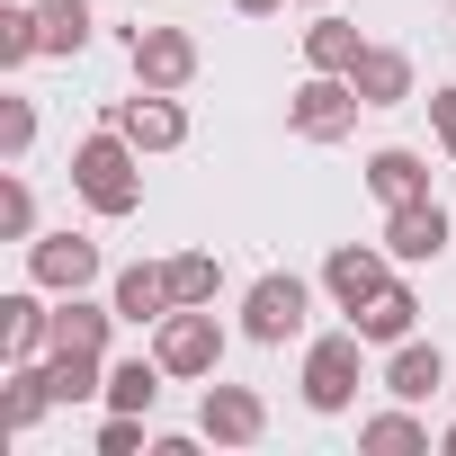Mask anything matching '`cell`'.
I'll return each mask as SVG.
<instances>
[{
	"instance_id": "3",
	"label": "cell",
	"mask_w": 456,
	"mask_h": 456,
	"mask_svg": "<svg viewBox=\"0 0 456 456\" xmlns=\"http://www.w3.org/2000/svg\"><path fill=\"white\" fill-rule=\"evenodd\" d=\"M358 90H349V72H314V81H296V99H287V126L305 134V143H340L349 126H358Z\"/></svg>"
},
{
	"instance_id": "2",
	"label": "cell",
	"mask_w": 456,
	"mask_h": 456,
	"mask_svg": "<svg viewBox=\"0 0 456 456\" xmlns=\"http://www.w3.org/2000/svg\"><path fill=\"white\" fill-rule=\"evenodd\" d=\"M358 367H367L358 322H349V331H322V340L305 349V403H314V411H349V403H358Z\"/></svg>"
},
{
	"instance_id": "31",
	"label": "cell",
	"mask_w": 456,
	"mask_h": 456,
	"mask_svg": "<svg viewBox=\"0 0 456 456\" xmlns=\"http://www.w3.org/2000/svg\"><path fill=\"white\" fill-rule=\"evenodd\" d=\"M438 447H447V456H456V429H447V438H438Z\"/></svg>"
},
{
	"instance_id": "5",
	"label": "cell",
	"mask_w": 456,
	"mask_h": 456,
	"mask_svg": "<svg viewBox=\"0 0 456 456\" xmlns=\"http://www.w3.org/2000/svg\"><path fill=\"white\" fill-rule=\"evenodd\" d=\"M108 126H117L134 152H179V143H188V108H179V90H134V99H108Z\"/></svg>"
},
{
	"instance_id": "11",
	"label": "cell",
	"mask_w": 456,
	"mask_h": 456,
	"mask_svg": "<svg viewBox=\"0 0 456 456\" xmlns=\"http://www.w3.org/2000/svg\"><path fill=\"white\" fill-rule=\"evenodd\" d=\"M385 260H394V251H367V242H340V251L322 260V287L340 296V314H358V305H367V296H376V287L394 278Z\"/></svg>"
},
{
	"instance_id": "7",
	"label": "cell",
	"mask_w": 456,
	"mask_h": 456,
	"mask_svg": "<svg viewBox=\"0 0 456 456\" xmlns=\"http://www.w3.org/2000/svg\"><path fill=\"white\" fill-rule=\"evenodd\" d=\"M28 278H37L45 296H81V287L99 278V242H90V233H37V242H28Z\"/></svg>"
},
{
	"instance_id": "15",
	"label": "cell",
	"mask_w": 456,
	"mask_h": 456,
	"mask_svg": "<svg viewBox=\"0 0 456 456\" xmlns=\"http://www.w3.org/2000/svg\"><path fill=\"white\" fill-rule=\"evenodd\" d=\"M349 90H358L367 108H403V99H411V54H394V45H367V54L349 63Z\"/></svg>"
},
{
	"instance_id": "23",
	"label": "cell",
	"mask_w": 456,
	"mask_h": 456,
	"mask_svg": "<svg viewBox=\"0 0 456 456\" xmlns=\"http://www.w3.org/2000/svg\"><path fill=\"white\" fill-rule=\"evenodd\" d=\"M215 287H224V260L215 251H179L170 260V296L179 305H215Z\"/></svg>"
},
{
	"instance_id": "21",
	"label": "cell",
	"mask_w": 456,
	"mask_h": 456,
	"mask_svg": "<svg viewBox=\"0 0 456 456\" xmlns=\"http://www.w3.org/2000/svg\"><path fill=\"white\" fill-rule=\"evenodd\" d=\"M161 376H170L161 358H117L108 367V411H152L161 403Z\"/></svg>"
},
{
	"instance_id": "18",
	"label": "cell",
	"mask_w": 456,
	"mask_h": 456,
	"mask_svg": "<svg viewBox=\"0 0 456 456\" xmlns=\"http://www.w3.org/2000/svg\"><path fill=\"white\" fill-rule=\"evenodd\" d=\"M349 322H358V340H385V349H394V340H411V322H420V296L385 278V287H376V296H367Z\"/></svg>"
},
{
	"instance_id": "10",
	"label": "cell",
	"mask_w": 456,
	"mask_h": 456,
	"mask_svg": "<svg viewBox=\"0 0 456 456\" xmlns=\"http://www.w3.org/2000/svg\"><path fill=\"white\" fill-rule=\"evenodd\" d=\"M45 349H54V305H45L37 287H10V296H0V358L28 367V358H45Z\"/></svg>"
},
{
	"instance_id": "8",
	"label": "cell",
	"mask_w": 456,
	"mask_h": 456,
	"mask_svg": "<svg viewBox=\"0 0 456 456\" xmlns=\"http://www.w3.org/2000/svg\"><path fill=\"white\" fill-rule=\"evenodd\" d=\"M197 429H206L215 447H260V429H269V403H260L251 385H206V403H197Z\"/></svg>"
},
{
	"instance_id": "14",
	"label": "cell",
	"mask_w": 456,
	"mask_h": 456,
	"mask_svg": "<svg viewBox=\"0 0 456 456\" xmlns=\"http://www.w3.org/2000/svg\"><path fill=\"white\" fill-rule=\"evenodd\" d=\"M45 411H54V385H45V358L10 367V394H0V447H10V438H28V429H37Z\"/></svg>"
},
{
	"instance_id": "1",
	"label": "cell",
	"mask_w": 456,
	"mask_h": 456,
	"mask_svg": "<svg viewBox=\"0 0 456 456\" xmlns=\"http://www.w3.org/2000/svg\"><path fill=\"white\" fill-rule=\"evenodd\" d=\"M72 188H81L90 215H134V206H143V152L108 126V134L72 143Z\"/></svg>"
},
{
	"instance_id": "26",
	"label": "cell",
	"mask_w": 456,
	"mask_h": 456,
	"mask_svg": "<svg viewBox=\"0 0 456 456\" xmlns=\"http://www.w3.org/2000/svg\"><path fill=\"white\" fill-rule=\"evenodd\" d=\"M37 54H45L37 10H0V72H19V63H37Z\"/></svg>"
},
{
	"instance_id": "9",
	"label": "cell",
	"mask_w": 456,
	"mask_h": 456,
	"mask_svg": "<svg viewBox=\"0 0 456 456\" xmlns=\"http://www.w3.org/2000/svg\"><path fill=\"white\" fill-rule=\"evenodd\" d=\"M134 81L143 90H188L197 81V37L188 28H134Z\"/></svg>"
},
{
	"instance_id": "25",
	"label": "cell",
	"mask_w": 456,
	"mask_h": 456,
	"mask_svg": "<svg viewBox=\"0 0 456 456\" xmlns=\"http://www.w3.org/2000/svg\"><path fill=\"white\" fill-rule=\"evenodd\" d=\"M0 233H10V242H37V197H28V179H19V161L0 170Z\"/></svg>"
},
{
	"instance_id": "12",
	"label": "cell",
	"mask_w": 456,
	"mask_h": 456,
	"mask_svg": "<svg viewBox=\"0 0 456 456\" xmlns=\"http://www.w3.org/2000/svg\"><path fill=\"white\" fill-rule=\"evenodd\" d=\"M385 251H394V260H438V251H447V206H438V197L394 206V215H385Z\"/></svg>"
},
{
	"instance_id": "4",
	"label": "cell",
	"mask_w": 456,
	"mask_h": 456,
	"mask_svg": "<svg viewBox=\"0 0 456 456\" xmlns=\"http://www.w3.org/2000/svg\"><path fill=\"white\" fill-rule=\"evenodd\" d=\"M305 314H314V287H305L296 269H278V278H260V287L242 296V331H251L260 349H287V340L305 331Z\"/></svg>"
},
{
	"instance_id": "19",
	"label": "cell",
	"mask_w": 456,
	"mask_h": 456,
	"mask_svg": "<svg viewBox=\"0 0 456 456\" xmlns=\"http://www.w3.org/2000/svg\"><path fill=\"white\" fill-rule=\"evenodd\" d=\"M108 331H117V305H90V296H63V305H54V349L108 358Z\"/></svg>"
},
{
	"instance_id": "13",
	"label": "cell",
	"mask_w": 456,
	"mask_h": 456,
	"mask_svg": "<svg viewBox=\"0 0 456 456\" xmlns=\"http://www.w3.org/2000/svg\"><path fill=\"white\" fill-rule=\"evenodd\" d=\"M438 385H447L438 340H394V358H385V394H394V403H429Z\"/></svg>"
},
{
	"instance_id": "30",
	"label": "cell",
	"mask_w": 456,
	"mask_h": 456,
	"mask_svg": "<svg viewBox=\"0 0 456 456\" xmlns=\"http://www.w3.org/2000/svg\"><path fill=\"white\" fill-rule=\"evenodd\" d=\"M233 10H242V19H269V10H287V0H233Z\"/></svg>"
},
{
	"instance_id": "16",
	"label": "cell",
	"mask_w": 456,
	"mask_h": 456,
	"mask_svg": "<svg viewBox=\"0 0 456 456\" xmlns=\"http://www.w3.org/2000/svg\"><path fill=\"white\" fill-rule=\"evenodd\" d=\"M367 188L385 197V215H394V206H420V197H429V161L403 152V143H385V152H367Z\"/></svg>"
},
{
	"instance_id": "28",
	"label": "cell",
	"mask_w": 456,
	"mask_h": 456,
	"mask_svg": "<svg viewBox=\"0 0 456 456\" xmlns=\"http://www.w3.org/2000/svg\"><path fill=\"white\" fill-rule=\"evenodd\" d=\"M143 447V411H108V429H99V456H134Z\"/></svg>"
},
{
	"instance_id": "29",
	"label": "cell",
	"mask_w": 456,
	"mask_h": 456,
	"mask_svg": "<svg viewBox=\"0 0 456 456\" xmlns=\"http://www.w3.org/2000/svg\"><path fill=\"white\" fill-rule=\"evenodd\" d=\"M429 126H438V143L456 152V81H447V90H429Z\"/></svg>"
},
{
	"instance_id": "17",
	"label": "cell",
	"mask_w": 456,
	"mask_h": 456,
	"mask_svg": "<svg viewBox=\"0 0 456 456\" xmlns=\"http://www.w3.org/2000/svg\"><path fill=\"white\" fill-rule=\"evenodd\" d=\"M108 305H117V322H170V314H179V296H170V260H161V269H143V260H134V269L117 278V296H108Z\"/></svg>"
},
{
	"instance_id": "32",
	"label": "cell",
	"mask_w": 456,
	"mask_h": 456,
	"mask_svg": "<svg viewBox=\"0 0 456 456\" xmlns=\"http://www.w3.org/2000/svg\"><path fill=\"white\" fill-rule=\"evenodd\" d=\"M305 10H322V0H305Z\"/></svg>"
},
{
	"instance_id": "27",
	"label": "cell",
	"mask_w": 456,
	"mask_h": 456,
	"mask_svg": "<svg viewBox=\"0 0 456 456\" xmlns=\"http://www.w3.org/2000/svg\"><path fill=\"white\" fill-rule=\"evenodd\" d=\"M37 143V99H0V161H28Z\"/></svg>"
},
{
	"instance_id": "20",
	"label": "cell",
	"mask_w": 456,
	"mask_h": 456,
	"mask_svg": "<svg viewBox=\"0 0 456 456\" xmlns=\"http://www.w3.org/2000/svg\"><path fill=\"white\" fill-rule=\"evenodd\" d=\"M358 54H367V37H358L349 19H331V10H322V19L305 28V63H314V72H349Z\"/></svg>"
},
{
	"instance_id": "22",
	"label": "cell",
	"mask_w": 456,
	"mask_h": 456,
	"mask_svg": "<svg viewBox=\"0 0 456 456\" xmlns=\"http://www.w3.org/2000/svg\"><path fill=\"white\" fill-rule=\"evenodd\" d=\"M90 0H37V37H45V54H81L90 45Z\"/></svg>"
},
{
	"instance_id": "24",
	"label": "cell",
	"mask_w": 456,
	"mask_h": 456,
	"mask_svg": "<svg viewBox=\"0 0 456 456\" xmlns=\"http://www.w3.org/2000/svg\"><path fill=\"white\" fill-rule=\"evenodd\" d=\"M358 447H376V456H420V447H429V429H420L411 411H376V420L358 429Z\"/></svg>"
},
{
	"instance_id": "6",
	"label": "cell",
	"mask_w": 456,
	"mask_h": 456,
	"mask_svg": "<svg viewBox=\"0 0 456 456\" xmlns=\"http://www.w3.org/2000/svg\"><path fill=\"white\" fill-rule=\"evenodd\" d=\"M152 358H161L170 376H215V358H224V322H215L206 305H179L170 322H152Z\"/></svg>"
}]
</instances>
